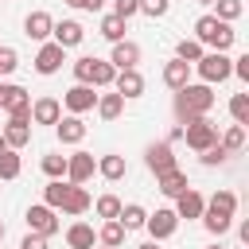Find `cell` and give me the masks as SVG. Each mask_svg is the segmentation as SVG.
Returning a JSON list of instances; mask_svg holds the SVG:
<instances>
[{
    "label": "cell",
    "instance_id": "37",
    "mask_svg": "<svg viewBox=\"0 0 249 249\" xmlns=\"http://www.w3.org/2000/svg\"><path fill=\"white\" fill-rule=\"evenodd\" d=\"M121 206H124V202H121L117 195H101V198L93 202V210H97V218H105V222H109V218H117V214H121Z\"/></svg>",
    "mask_w": 249,
    "mask_h": 249
},
{
    "label": "cell",
    "instance_id": "53",
    "mask_svg": "<svg viewBox=\"0 0 249 249\" xmlns=\"http://www.w3.org/2000/svg\"><path fill=\"white\" fill-rule=\"evenodd\" d=\"M210 249H222V245H210Z\"/></svg>",
    "mask_w": 249,
    "mask_h": 249
},
{
    "label": "cell",
    "instance_id": "16",
    "mask_svg": "<svg viewBox=\"0 0 249 249\" xmlns=\"http://www.w3.org/2000/svg\"><path fill=\"white\" fill-rule=\"evenodd\" d=\"M113 89H117L124 101L140 97V93H144V74H140V70H117V78H113Z\"/></svg>",
    "mask_w": 249,
    "mask_h": 249
},
{
    "label": "cell",
    "instance_id": "27",
    "mask_svg": "<svg viewBox=\"0 0 249 249\" xmlns=\"http://www.w3.org/2000/svg\"><path fill=\"white\" fill-rule=\"evenodd\" d=\"M93 241H97V233H93V226H86V222H74V226L66 230V245H70V249H93Z\"/></svg>",
    "mask_w": 249,
    "mask_h": 249
},
{
    "label": "cell",
    "instance_id": "7",
    "mask_svg": "<svg viewBox=\"0 0 249 249\" xmlns=\"http://www.w3.org/2000/svg\"><path fill=\"white\" fill-rule=\"evenodd\" d=\"M144 230L152 233V241H163V237H171V233L179 230V218H175V210H171V206H160L156 214H148Z\"/></svg>",
    "mask_w": 249,
    "mask_h": 249
},
{
    "label": "cell",
    "instance_id": "1",
    "mask_svg": "<svg viewBox=\"0 0 249 249\" xmlns=\"http://www.w3.org/2000/svg\"><path fill=\"white\" fill-rule=\"evenodd\" d=\"M214 109V89L202 86V82H187L183 89H175V117L187 124L195 117H206Z\"/></svg>",
    "mask_w": 249,
    "mask_h": 249
},
{
    "label": "cell",
    "instance_id": "23",
    "mask_svg": "<svg viewBox=\"0 0 249 249\" xmlns=\"http://www.w3.org/2000/svg\"><path fill=\"white\" fill-rule=\"evenodd\" d=\"M187 82H191V66L179 62V58H171V62L163 66V86H167V89H183Z\"/></svg>",
    "mask_w": 249,
    "mask_h": 249
},
{
    "label": "cell",
    "instance_id": "18",
    "mask_svg": "<svg viewBox=\"0 0 249 249\" xmlns=\"http://www.w3.org/2000/svg\"><path fill=\"white\" fill-rule=\"evenodd\" d=\"M89 206H93L89 191H86V187H74V183H70V187H66V198H62V206H58V210H62V214H70V218H78V214H86Z\"/></svg>",
    "mask_w": 249,
    "mask_h": 249
},
{
    "label": "cell",
    "instance_id": "52",
    "mask_svg": "<svg viewBox=\"0 0 249 249\" xmlns=\"http://www.w3.org/2000/svg\"><path fill=\"white\" fill-rule=\"evenodd\" d=\"M0 241H4V222H0Z\"/></svg>",
    "mask_w": 249,
    "mask_h": 249
},
{
    "label": "cell",
    "instance_id": "47",
    "mask_svg": "<svg viewBox=\"0 0 249 249\" xmlns=\"http://www.w3.org/2000/svg\"><path fill=\"white\" fill-rule=\"evenodd\" d=\"M105 8V0H86V12H101Z\"/></svg>",
    "mask_w": 249,
    "mask_h": 249
},
{
    "label": "cell",
    "instance_id": "13",
    "mask_svg": "<svg viewBox=\"0 0 249 249\" xmlns=\"http://www.w3.org/2000/svg\"><path fill=\"white\" fill-rule=\"evenodd\" d=\"M62 101L58 97H35L31 101V124H58Z\"/></svg>",
    "mask_w": 249,
    "mask_h": 249
},
{
    "label": "cell",
    "instance_id": "46",
    "mask_svg": "<svg viewBox=\"0 0 249 249\" xmlns=\"http://www.w3.org/2000/svg\"><path fill=\"white\" fill-rule=\"evenodd\" d=\"M19 249H47V237H43V233H27V237L19 241Z\"/></svg>",
    "mask_w": 249,
    "mask_h": 249
},
{
    "label": "cell",
    "instance_id": "12",
    "mask_svg": "<svg viewBox=\"0 0 249 249\" xmlns=\"http://www.w3.org/2000/svg\"><path fill=\"white\" fill-rule=\"evenodd\" d=\"M171 210H175V218H179V222H183V218L191 222V218H202V210H206V198H202L195 187H187V191L175 198V206H171Z\"/></svg>",
    "mask_w": 249,
    "mask_h": 249
},
{
    "label": "cell",
    "instance_id": "34",
    "mask_svg": "<svg viewBox=\"0 0 249 249\" xmlns=\"http://www.w3.org/2000/svg\"><path fill=\"white\" fill-rule=\"evenodd\" d=\"M19 171H23L19 156H16L12 148H4V152H0V179H19Z\"/></svg>",
    "mask_w": 249,
    "mask_h": 249
},
{
    "label": "cell",
    "instance_id": "19",
    "mask_svg": "<svg viewBox=\"0 0 249 249\" xmlns=\"http://www.w3.org/2000/svg\"><path fill=\"white\" fill-rule=\"evenodd\" d=\"M156 187H160V195H167V198H179L191 183H187V171H179V167H171V171H163V175H156Z\"/></svg>",
    "mask_w": 249,
    "mask_h": 249
},
{
    "label": "cell",
    "instance_id": "43",
    "mask_svg": "<svg viewBox=\"0 0 249 249\" xmlns=\"http://www.w3.org/2000/svg\"><path fill=\"white\" fill-rule=\"evenodd\" d=\"M89 70H93V58H89V54L74 58V78H78L82 86H89Z\"/></svg>",
    "mask_w": 249,
    "mask_h": 249
},
{
    "label": "cell",
    "instance_id": "26",
    "mask_svg": "<svg viewBox=\"0 0 249 249\" xmlns=\"http://www.w3.org/2000/svg\"><path fill=\"white\" fill-rule=\"evenodd\" d=\"M117 222L124 226V233H132V230H144V222H148V210H144L140 202H128V206H121Z\"/></svg>",
    "mask_w": 249,
    "mask_h": 249
},
{
    "label": "cell",
    "instance_id": "15",
    "mask_svg": "<svg viewBox=\"0 0 249 249\" xmlns=\"http://www.w3.org/2000/svg\"><path fill=\"white\" fill-rule=\"evenodd\" d=\"M136 62H140V47H136L132 39L113 43V58H109V66H113V70H136Z\"/></svg>",
    "mask_w": 249,
    "mask_h": 249
},
{
    "label": "cell",
    "instance_id": "20",
    "mask_svg": "<svg viewBox=\"0 0 249 249\" xmlns=\"http://www.w3.org/2000/svg\"><path fill=\"white\" fill-rule=\"evenodd\" d=\"M54 132H58L62 144H82V140H86V121H82V117H58Z\"/></svg>",
    "mask_w": 249,
    "mask_h": 249
},
{
    "label": "cell",
    "instance_id": "32",
    "mask_svg": "<svg viewBox=\"0 0 249 249\" xmlns=\"http://www.w3.org/2000/svg\"><path fill=\"white\" fill-rule=\"evenodd\" d=\"M214 19H222V23H233V19H241V12H245V4L241 0H214Z\"/></svg>",
    "mask_w": 249,
    "mask_h": 249
},
{
    "label": "cell",
    "instance_id": "10",
    "mask_svg": "<svg viewBox=\"0 0 249 249\" xmlns=\"http://www.w3.org/2000/svg\"><path fill=\"white\" fill-rule=\"evenodd\" d=\"M82 39H86V27H82L78 19H62V23H54V27H51V43H58L62 51L78 47Z\"/></svg>",
    "mask_w": 249,
    "mask_h": 249
},
{
    "label": "cell",
    "instance_id": "11",
    "mask_svg": "<svg viewBox=\"0 0 249 249\" xmlns=\"http://www.w3.org/2000/svg\"><path fill=\"white\" fill-rule=\"evenodd\" d=\"M62 62H66V51H62L58 43H43L39 54H35V70H39L43 78H47V74H58Z\"/></svg>",
    "mask_w": 249,
    "mask_h": 249
},
{
    "label": "cell",
    "instance_id": "38",
    "mask_svg": "<svg viewBox=\"0 0 249 249\" xmlns=\"http://www.w3.org/2000/svg\"><path fill=\"white\" fill-rule=\"evenodd\" d=\"M202 226H206L214 237H222V233L233 226V218H226V214H214V210H202Z\"/></svg>",
    "mask_w": 249,
    "mask_h": 249
},
{
    "label": "cell",
    "instance_id": "25",
    "mask_svg": "<svg viewBox=\"0 0 249 249\" xmlns=\"http://www.w3.org/2000/svg\"><path fill=\"white\" fill-rule=\"evenodd\" d=\"M206 210H214V214H226V218H233V214H237V195L222 187V191H214V195L206 198Z\"/></svg>",
    "mask_w": 249,
    "mask_h": 249
},
{
    "label": "cell",
    "instance_id": "4",
    "mask_svg": "<svg viewBox=\"0 0 249 249\" xmlns=\"http://www.w3.org/2000/svg\"><path fill=\"white\" fill-rule=\"evenodd\" d=\"M183 140H187V148H195V152H206L210 144H218V128L210 124V117H195V121H187V128H183Z\"/></svg>",
    "mask_w": 249,
    "mask_h": 249
},
{
    "label": "cell",
    "instance_id": "49",
    "mask_svg": "<svg viewBox=\"0 0 249 249\" xmlns=\"http://www.w3.org/2000/svg\"><path fill=\"white\" fill-rule=\"evenodd\" d=\"M136 249H160V245H156V241H144V245H136Z\"/></svg>",
    "mask_w": 249,
    "mask_h": 249
},
{
    "label": "cell",
    "instance_id": "17",
    "mask_svg": "<svg viewBox=\"0 0 249 249\" xmlns=\"http://www.w3.org/2000/svg\"><path fill=\"white\" fill-rule=\"evenodd\" d=\"M0 109H8V113L31 109V97H27V89H23V86H16V82H0Z\"/></svg>",
    "mask_w": 249,
    "mask_h": 249
},
{
    "label": "cell",
    "instance_id": "42",
    "mask_svg": "<svg viewBox=\"0 0 249 249\" xmlns=\"http://www.w3.org/2000/svg\"><path fill=\"white\" fill-rule=\"evenodd\" d=\"M136 12H140V4H136V0H113V16H117V19H124V23H128Z\"/></svg>",
    "mask_w": 249,
    "mask_h": 249
},
{
    "label": "cell",
    "instance_id": "54",
    "mask_svg": "<svg viewBox=\"0 0 249 249\" xmlns=\"http://www.w3.org/2000/svg\"><path fill=\"white\" fill-rule=\"evenodd\" d=\"M101 249H105V245H101Z\"/></svg>",
    "mask_w": 249,
    "mask_h": 249
},
{
    "label": "cell",
    "instance_id": "50",
    "mask_svg": "<svg viewBox=\"0 0 249 249\" xmlns=\"http://www.w3.org/2000/svg\"><path fill=\"white\" fill-rule=\"evenodd\" d=\"M4 148H8V144H4V132H0V152H4Z\"/></svg>",
    "mask_w": 249,
    "mask_h": 249
},
{
    "label": "cell",
    "instance_id": "48",
    "mask_svg": "<svg viewBox=\"0 0 249 249\" xmlns=\"http://www.w3.org/2000/svg\"><path fill=\"white\" fill-rule=\"evenodd\" d=\"M62 4H70V8H86V0H62Z\"/></svg>",
    "mask_w": 249,
    "mask_h": 249
},
{
    "label": "cell",
    "instance_id": "8",
    "mask_svg": "<svg viewBox=\"0 0 249 249\" xmlns=\"http://www.w3.org/2000/svg\"><path fill=\"white\" fill-rule=\"evenodd\" d=\"M144 163H148V171H152V175H163V171L179 167V163H175V152H171V144H167V140H160V144H148V152H144Z\"/></svg>",
    "mask_w": 249,
    "mask_h": 249
},
{
    "label": "cell",
    "instance_id": "36",
    "mask_svg": "<svg viewBox=\"0 0 249 249\" xmlns=\"http://www.w3.org/2000/svg\"><path fill=\"white\" fill-rule=\"evenodd\" d=\"M218 144H222L230 156H233V152H241V148H245V128H241V124H230V128H226V136H222Z\"/></svg>",
    "mask_w": 249,
    "mask_h": 249
},
{
    "label": "cell",
    "instance_id": "21",
    "mask_svg": "<svg viewBox=\"0 0 249 249\" xmlns=\"http://www.w3.org/2000/svg\"><path fill=\"white\" fill-rule=\"evenodd\" d=\"M97 171H101V179H109V183H121V179L128 175V163H124V156L109 152V156H101V160H97Z\"/></svg>",
    "mask_w": 249,
    "mask_h": 249
},
{
    "label": "cell",
    "instance_id": "5",
    "mask_svg": "<svg viewBox=\"0 0 249 249\" xmlns=\"http://www.w3.org/2000/svg\"><path fill=\"white\" fill-rule=\"evenodd\" d=\"M62 105L70 109V117H82V113H89V109L97 105V93H93V86H82V82H74V86L62 93Z\"/></svg>",
    "mask_w": 249,
    "mask_h": 249
},
{
    "label": "cell",
    "instance_id": "40",
    "mask_svg": "<svg viewBox=\"0 0 249 249\" xmlns=\"http://www.w3.org/2000/svg\"><path fill=\"white\" fill-rule=\"evenodd\" d=\"M136 4H140V12H144V16H152V19L167 16V8H171V0H136Z\"/></svg>",
    "mask_w": 249,
    "mask_h": 249
},
{
    "label": "cell",
    "instance_id": "22",
    "mask_svg": "<svg viewBox=\"0 0 249 249\" xmlns=\"http://www.w3.org/2000/svg\"><path fill=\"white\" fill-rule=\"evenodd\" d=\"M27 140H31V121H8V124H4V144H8L12 152H19Z\"/></svg>",
    "mask_w": 249,
    "mask_h": 249
},
{
    "label": "cell",
    "instance_id": "14",
    "mask_svg": "<svg viewBox=\"0 0 249 249\" xmlns=\"http://www.w3.org/2000/svg\"><path fill=\"white\" fill-rule=\"evenodd\" d=\"M51 27H54L51 12H27V19H23V35L35 39V43H47L51 39Z\"/></svg>",
    "mask_w": 249,
    "mask_h": 249
},
{
    "label": "cell",
    "instance_id": "28",
    "mask_svg": "<svg viewBox=\"0 0 249 249\" xmlns=\"http://www.w3.org/2000/svg\"><path fill=\"white\" fill-rule=\"evenodd\" d=\"M97 241H101L105 249H117V245H124V226H121L117 218L101 222V230H97Z\"/></svg>",
    "mask_w": 249,
    "mask_h": 249
},
{
    "label": "cell",
    "instance_id": "29",
    "mask_svg": "<svg viewBox=\"0 0 249 249\" xmlns=\"http://www.w3.org/2000/svg\"><path fill=\"white\" fill-rule=\"evenodd\" d=\"M113 78H117V70H113L109 62L93 58V70H89V86H93V89H109V86H113Z\"/></svg>",
    "mask_w": 249,
    "mask_h": 249
},
{
    "label": "cell",
    "instance_id": "31",
    "mask_svg": "<svg viewBox=\"0 0 249 249\" xmlns=\"http://www.w3.org/2000/svg\"><path fill=\"white\" fill-rule=\"evenodd\" d=\"M66 187H70V183H62V179H51V183L43 187V206L58 210V206H62V198H66Z\"/></svg>",
    "mask_w": 249,
    "mask_h": 249
},
{
    "label": "cell",
    "instance_id": "45",
    "mask_svg": "<svg viewBox=\"0 0 249 249\" xmlns=\"http://www.w3.org/2000/svg\"><path fill=\"white\" fill-rule=\"evenodd\" d=\"M233 62V74L241 78V82H249V54H241V58H230Z\"/></svg>",
    "mask_w": 249,
    "mask_h": 249
},
{
    "label": "cell",
    "instance_id": "9",
    "mask_svg": "<svg viewBox=\"0 0 249 249\" xmlns=\"http://www.w3.org/2000/svg\"><path fill=\"white\" fill-rule=\"evenodd\" d=\"M93 171H97V160H93L89 152H74V156H66V183L82 187Z\"/></svg>",
    "mask_w": 249,
    "mask_h": 249
},
{
    "label": "cell",
    "instance_id": "3",
    "mask_svg": "<svg viewBox=\"0 0 249 249\" xmlns=\"http://www.w3.org/2000/svg\"><path fill=\"white\" fill-rule=\"evenodd\" d=\"M195 70H198V78H202V86H218V82H226V78L233 74V62H230L226 54H218V51H210V54H202V58L195 62Z\"/></svg>",
    "mask_w": 249,
    "mask_h": 249
},
{
    "label": "cell",
    "instance_id": "44",
    "mask_svg": "<svg viewBox=\"0 0 249 249\" xmlns=\"http://www.w3.org/2000/svg\"><path fill=\"white\" fill-rule=\"evenodd\" d=\"M19 66V54H16V47H0V74H12Z\"/></svg>",
    "mask_w": 249,
    "mask_h": 249
},
{
    "label": "cell",
    "instance_id": "30",
    "mask_svg": "<svg viewBox=\"0 0 249 249\" xmlns=\"http://www.w3.org/2000/svg\"><path fill=\"white\" fill-rule=\"evenodd\" d=\"M202 54H206V51H202V43H195V39H179V43H175V58L187 62V66H195Z\"/></svg>",
    "mask_w": 249,
    "mask_h": 249
},
{
    "label": "cell",
    "instance_id": "35",
    "mask_svg": "<svg viewBox=\"0 0 249 249\" xmlns=\"http://www.w3.org/2000/svg\"><path fill=\"white\" fill-rule=\"evenodd\" d=\"M97 31H101L109 43H121V39H124V19H117V16L109 12V16L101 19V27H97Z\"/></svg>",
    "mask_w": 249,
    "mask_h": 249
},
{
    "label": "cell",
    "instance_id": "39",
    "mask_svg": "<svg viewBox=\"0 0 249 249\" xmlns=\"http://www.w3.org/2000/svg\"><path fill=\"white\" fill-rule=\"evenodd\" d=\"M43 175H51V179H66V156H58V152L43 156Z\"/></svg>",
    "mask_w": 249,
    "mask_h": 249
},
{
    "label": "cell",
    "instance_id": "33",
    "mask_svg": "<svg viewBox=\"0 0 249 249\" xmlns=\"http://www.w3.org/2000/svg\"><path fill=\"white\" fill-rule=\"evenodd\" d=\"M230 117H233V124H249V93H233L230 97Z\"/></svg>",
    "mask_w": 249,
    "mask_h": 249
},
{
    "label": "cell",
    "instance_id": "6",
    "mask_svg": "<svg viewBox=\"0 0 249 249\" xmlns=\"http://www.w3.org/2000/svg\"><path fill=\"white\" fill-rule=\"evenodd\" d=\"M27 233H43V237L58 233V218H54V210L43 206V202L27 206Z\"/></svg>",
    "mask_w": 249,
    "mask_h": 249
},
{
    "label": "cell",
    "instance_id": "2",
    "mask_svg": "<svg viewBox=\"0 0 249 249\" xmlns=\"http://www.w3.org/2000/svg\"><path fill=\"white\" fill-rule=\"evenodd\" d=\"M233 39H237L233 23H222V19H214V16H198V19H195V43L214 47L218 54H226V51L233 47Z\"/></svg>",
    "mask_w": 249,
    "mask_h": 249
},
{
    "label": "cell",
    "instance_id": "24",
    "mask_svg": "<svg viewBox=\"0 0 249 249\" xmlns=\"http://www.w3.org/2000/svg\"><path fill=\"white\" fill-rule=\"evenodd\" d=\"M97 113H101V121H117L121 113H124V97L113 89V93H97V105H93Z\"/></svg>",
    "mask_w": 249,
    "mask_h": 249
},
{
    "label": "cell",
    "instance_id": "51",
    "mask_svg": "<svg viewBox=\"0 0 249 249\" xmlns=\"http://www.w3.org/2000/svg\"><path fill=\"white\" fill-rule=\"evenodd\" d=\"M195 4H214V0H195Z\"/></svg>",
    "mask_w": 249,
    "mask_h": 249
},
{
    "label": "cell",
    "instance_id": "41",
    "mask_svg": "<svg viewBox=\"0 0 249 249\" xmlns=\"http://www.w3.org/2000/svg\"><path fill=\"white\" fill-rule=\"evenodd\" d=\"M198 156H202V163H206V167H218V163H226V156H230V152H226L222 144H210V148H206V152H198Z\"/></svg>",
    "mask_w": 249,
    "mask_h": 249
}]
</instances>
